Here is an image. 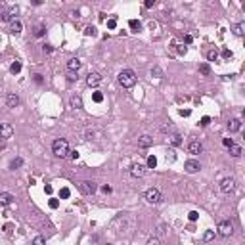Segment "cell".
Listing matches in <instances>:
<instances>
[{"mask_svg":"<svg viewBox=\"0 0 245 245\" xmlns=\"http://www.w3.org/2000/svg\"><path fill=\"white\" fill-rule=\"evenodd\" d=\"M170 146H182V136L174 132L170 136Z\"/></svg>","mask_w":245,"mask_h":245,"instance_id":"cell-21","label":"cell"},{"mask_svg":"<svg viewBox=\"0 0 245 245\" xmlns=\"http://www.w3.org/2000/svg\"><path fill=\"white\" fill-rule=\"evenodd\" d=\"M117 81H119V84L122 86V88H132V86L136 84V73L132 69H122L119 73V77H117Z\"/></svg>","mask_w":245,"mask_h":245,"instance_id":"cell-1","label":"cell"},{"mask_svg":"<svg viewBox=\"0 0 245 245\" xmlns=\"http://www.w3.org/2000/svg\"><path fill=\"white\" fill-rule=\"evenodd\" d=\"M69 102H71V107H75V109H81V107H82V98H81V96H77V94L71 96Z\"/></svg>","mask_w":245,"mask_h":245,"instance_id":"cell-20","label":"cell"},{"mask_svg":"<svg viewBox=\"0 0 245 245\" xmlns=\"http://www.w3.org/2000/svg\"><path fill=\"white\" fill-rule=\"evenodd\" d=\"M188 217H190V220H192V222H196V220H197V217H199V214H197V211H192V213L188 214Z\"/></svg>","mask_w":245,"mask_h":245,"instance_id":"cell-43","label":"cell"},{"mask_svg":"<svg viewBox=\"0 0 245 245\" xmlns=\"http://www.w3.org/2000/svg\"><path fill=\"white\" fill-rule=\"evenodd\" d=\"M213 237H214V230H209V232H205V236H203V240H205V241H211Z\"/></svg>","mask_w":245,"mask_h":245,"instance_id":"cell-38","label":"cell"},{"mask_svg":"<svg viewBox=\"0 0 245 245\" xmlns=\"http://www.w3.org/2000/svg\"><path fill=\"white\" fill-rule=\"evenodd\" d=\"M234 35L236 37H243L245 35V21H240V23L234 25Z\"/></svg>","mask_w":245,"mask_h":245,"instance_id":"cell-19","label":"cell"},{"mask_svg":"<svg viewBox=\"0 0 245 245\" xmlns=\"http://www.w3.org/2000/svg\"><path fill=\"white\" fill-rule=\"evenodd\" d=\"M21 31H23V23H21L19 19H13L12 23H10V33L12 35H19Z\"/></svg>","mask_w":245,"mask_h":245,"instance_id":"cell-16","label":"cell"},{"mask_svg":"<svg viewBox=\"0 0 245 245\" xmlns=\"http://www.w3.org/2000/svg\"><path fill=\"white\" fill-rule=\"evenodd\" d=\"M21 165H23V159L21 157H16V159H12V163H10V169L12 170H16V169H19Z\"/></svg>","mask_w":245,"mask_h":245,"instance_id":"cell-24","label":"cell"},{"mask_svg":"<svg viewBox=\"0 0 245 245\" xmlns=\"http://www.w3.org/2000/svg\"><path fill=\"white\" fill-rule=\"evenodd\" d=\"M19 71H21V61H13L12 65H10V73L12 75H17Z\"/></svg>","mask_w":245,"mask_h":245,"instance_id":"cell-25","label":"cell"},{"mask_svg":"<svg viewBox=\"0 0 245 245\" xmlns=\"http://www.w3.org/2000/svg\"><path fill=\"white\" fill-rule=\"evenodd\" d=\"M218 60V52L217 50H209L207 52V61H217Z\"/></svg>","mask_w":245,"mask_h":245,"instance_id":"cell-26","label":"cell"},{"mask_svg":"<svg viewBox=\"0 0 245 245\" xmlns=\"http://www.w3.org/2000/svg\"><path fill=\"white\" fill-rule=\"evenodd\" d=\"M33 245H46V240H44L42 236H37V237L33 240Z\"/></svg>","mask_w":245,"mask_h":245,"instance_id":"cell-34","label":"cell"},{"mask_svg":"<svg viewBox=\"0 0 245 245\" xmlns=\"http://www.w3.org/2000/svg\"><path fill=\"white\" fill-rule=\"evenodd\" d=\"M128 27H130L132 31H136V33H138L140 29H142V23H140L138 19H130V21H128Z\"/></svg>","mask_w":245,"mask_h":245,"instance_id":"cell-22","label":"cell"},{"mask_svg":"<svg viewBox=\"0 0 245 245\" xmlns=\"http://www.w3.org/2000/svg\"><path fill=\"white\" fill-rule=\"evenodd\" d=\"M77 79H79V77H77V73H71V71H69V75H67V81H69V82H75Z\"/></svg>","mask_w":245,"mask_h":245,"instance_id":"cell-42","label":"cell"},{"mask_svg":"<svg viewBox=\"0 0 245 245\" xmlns=\"http://www.w3.org/2000/svg\"><path fill=\"white\" fill-rule=\"evenodd\" d=\"M69 193H71V192H69V188H61V190H60V197H61V199H67V197H69Z\"/></svg>","mask_w":245,"mask_h":245,"instance_id":"cell-37","label":"cell"},{"mask_svg":"<svg viewBox=\"0 0 245 245\" xmlns=\"http://www.w3.org/2000/svg\"><path fill=\"white\" fill-rule=\"evenodd\" d=\"M52 151L56 157H60V159H63V157L69 155V142L65 138H56L54 144H52Z\"/></svg>","mask_w":245,"mask_h":245,"instance_id":"cell-2","label":"cell"},{"mask_svg":"<svg viewBox=\"0 0 245 245\" xmlns=\"http://www.w3.org/2000/svg\"><path fill=\"white\" fill-rule=\"evenodd\" d=\"M48 205H50V209H57V205H60V201H57L56 197H52V199L48 201Z\"/></svg>","mask_w":245,"mask_h":245,"instance_id":"cell-40","label":"cell"},{"mask_svg":"<svg viewBox=\"0 0 245 245\" xmlns=\"http://www.w3.org/2000/svg\"><path fill=\"white\" fill-rule=\"evenodd\" d=\"M42 52H44V54H50V52H52V46H50V44H44V46H42Z\"/></svg>","mask_w":245,"mask_h":245,"instance_id":"cell-46","label":"cell"},{"mask_svg":"<svg viewBox=\"0 0 245 245\" xmlns=\"http://www.w3.org/2000/svg\"><path fill=\"white\" fill-rule=\"evenodd\" d=\"M176 161V151L174 149H169L167 151V163H174Z\"/></svg>","mask_w":245,"mask_h":245,"instance_id":"cell-28","label":"cell"},{"mask_svg":"<svg viewBox=\"0 0 245 245\" xmlns=\"http://www.w3.org/2000/svg\"><path fill=\"white\" fill-rule=\"evenodd\" d=\"M107 245H109V243H107Z\"/></svg>","mask_w":245,"mask_h":245,"instance_id":"cell-57","label":"cell"},{"mask_svg":"<svg viewBox=\"0 0 245 245\" xmlns=\"http://www.w3.org/2000/svg\"><path fill=\"white\" fill-rule=\"evenodd\" d=\"M44 190H46V193H52V192H54V188H52V186H50V184L46 186V188H44Z\"/></svg>","mask_w":245,"mask_h":245,"instance_id":"cell-56","label":"cell"},{"mask_svg":"<svg viewBox=\"0 0 245 245\" xmlns=\"http://www.w3.org/2000/svg\"><path fill=\"white\" fill-rule=\"evenodd\" d=\"M192 40H193V37H192V35H186V37H184V42H186V44H190Z\"/></svg>","mask_w":245,"mask_h":245,"instance_id":"cell-51","label":"cell"},{"mask_svg":"<svg viewBox=\"0 0 245 245\" xmlns=\"http://www.w3.org/2000/svg\"><path fill=\"white\" fill-rule=\"evenodd\" d=\"M6 105L8 107H17L19 105V96L16 94V92H10V94L6 96Z\"/></svg>","mask_w":245,"mask_h":245,"instance_id":"cell-14","label":"cell"},{"mask_svg":"<svg viewBox=\"0 0 245 245\" xmlns=\"http://www.w3.org/2000/svg\"><path fill=\"white\" fill-rule=\"evenodd\" d=\"M165 232H167V226H165V224H159V226H157V232H155V237H161Z\"/></svg>","mask_w":245,"mask_h":245,"instance_id":"cell-32","label":"cell"},{"mask_svg":"<svg viewBox=\"0 0 245 245\" xmlns=\"http://www.w3.org/2000/svg\"><path fill=\"white\" fill-rule=\"evenodd\" d=\"M186 50H188L186 46H180V48H178V54H180V56H182V54H186Z\"/></svg>","mask_w":245,"mask_h":245,"instance_id":"cell-54","label":"cell"},{"mask_svg":"<svg viewBox=\"0 0 245 245\" xmlns=\"http://www.w3.org/2000/svg\"><path fill=\"white\" fill-rule=\"evenodd\" d=\"M69 157L71 159H79V151L75 149V151H69Z\"/></svg>","mask_w":245,"mask_h":245,"instance_id":"cell-48","label":"cell"},{"mask_svg":"<svg viewBox=\"0 0 245 245\" xmlns=\"http://www.w3.org/2000/svg\"><path fill=\"white\" fill-rule=\"evenodd\" d=\"M144 197H146L148 203H161V201H163V196H161V192L157 190V188H149V190H146Z\"/></svg>","mask_w":245,"mask_h":245,"instance_id":"cell-4","label":"cell"},{"mask_svg":"<svg viewBox=\"0 0 245 245\" xmlns=\"http://www.w3.org/2000/svg\"><path fill=\"white\" fill-rule=\"evenodd\" d=\"M81 65H82V61L79 60V57H71V60L67 61V69L71 71V73H77V71L81 69Z\"/></svg>","mask_w":245,"mask_h":245,"instance_id":"cell-13","label":"cell"},{"mask_svg":"<svg viewBox=\"0 0 245 245\" xmlns=\"http://www.w3.org/2000/svg\"><path fill=\"white\" fill-rule=\"evenodd\" d=\"M117 27V19L111 17V19H107V29H115Z\"/></svg>","mask_w":245,"mask_h":245,"instance_id":"cell-39","label":"cell"},{"mask_svg":"<svg viewBox=\"0 0 245 245\" xmlns=\"http://www.w3.org/2000/svg\"><path fill=\"white\" fill-rule=\"evenodd\" d=\"M92 138H94V132L88 130V132H86V140H92Z\"/></svg>","mask_w":245,"mask_h":245,"instance_id":"cell-55","label":"cell"},{"mask_svg":"<svg viewBox=\"0 0 245 245\" xmlns=\"http://www.w3.org/2000/svg\"><path fill=\"white\" fill-rule=\"evenodd\" d=\"M234 234V224L230 220H222L220 224H218V236L222 237H230Z\"/></svg>","mask_w":245,"mask_h":245,"instance_id":"cell-5","label":"cell"},{"mask_svg":"<svg viewBox=\"0 0 245 245\" xmlns=\"http://www.w3.org/2000/svg\"><path fill=\"white\" fill-rule=\"evenodd\" d=\"M151 146H153V138H151L149 134H142L140 138H138V148L148 149V148H151Z\"/></svg>","mask_w":245,"mask_h":245,"instance_id":"cell-9","label":"cell"},{"mask_svg":"<svg viewBox=\"0 0 245 245\" xmlns=\"http://www.w3.org/2000/svg\"><path fill=\"white\" fill-rule=\"evenodd\" d=\"M151 77H157V79H161V77H163V71H161L159 67H153V69H151Z\"/></svg>","mask_w":245,"mask_h":245,"instance_id":"cell-35","label":"cell"},{"mask_svg":"<svg viewBox=\"0 0 245 245\" xmlns=\"http://www.w3.org/2000/svg\"><path fill=\"white\" fill-rule=\"evenodd\" d=\"M209 122H211V117H203V119H201V122H199V125H201V126H207Z\"/></svg>","mask_w":245,"mask_h":245,"instance_id":"cell-45","label":"cell"},{"mask_svg":"<svg viewBox=\"0 0 245 245\" xmlns=\"http://www.w3.org/2000/svg\"><path fill=\"white\" fill-rule=\"evenodd\" d=\"M222 144H224L226 148H230V146H234V140L232 138H224V140H222Z\"/></svg>","mask_w":245,"mask_h":245,"instance_id":"cell-44","label":"cell"},{"mask_svg":"<svg viewBox=\"0 0 245 245\" xmlns=\"http://www.w3.org/2000/svg\"><path fill=\"white\" fill-rule=\"evenodd\" d=\"M199 73H201V75H209V73H211L209 63H201V65H199Z\"/></svg>","mask_w":245,"mask_h":245,"instance_id":"cell-29","label":"cell"},{"mask_svg":"<svg viewBox=\"0 0 245 245\" xmlns=\"http://www.w3.org/2000/svg\"><path fill=\"white\" fill-rule=\"evenodd\" d=\"M148 245H161V237H151L148 241Z\"/></svg>","mask_w":245,"mask_h":245,"instance_id":"cell-41","label":"cell"},{"mask_svg":"<svg viewBox=\"0 0 245 245\" xmlns=\"http://www.w3.org/2000/svg\"><path fill=\"white\" fill-rule=\"evenodd\" d=\"M84 35H88V37H96V35H98V29H96L94 25H90V27L84 29Z\"/></svg>","mask_w":245,"mask_h":245,"instance_id":"cell-27","label":"cell"},{"mask_svg":"<svg viewBox=\"0 0 245 245\" xmlns=\"http://www.w3.org/2000/svg\"><path fill=\"white\" fill-rule=\"evenodd\" d=\"M44 31H46V29H44V25H38L37 29H35V37H37V38H40L42 35H44Z\"/></svg>","mask_w":245,"mask_h":245,"instance_id":"cell-33","label":"cell"},{"mask_svg":"<svg viewBox=\"0 0 245 245\" xmlns=\"http://www.w3.org/2000/svg\"><path fill=\"white\" fill-rule=\"evenodd\" d=\"M33 77H35V82H37V84H42V75L37 73V75H33Z\"/></svg>","mask_w":245,"mask_h":245,"instance_id":"cell-47","label":"cell"},{"mask_svg":"<svg viewBox=\"0 0 245 245\" xmlns=\"http://www.w3.org/2000/svg\"><path fill=\"white\" fill-rule=\"evenodd\" d=\"M157 167V159H155V155H149L148 157V169H155Z\"/></svg>","mask_w":245,"mask_h":245,"instance_id":"cell-30","label":"cell"},{"mask_svg":"<svg viewBox=\"0 0 245 245\" xmlns=\"http://www.w3.org/2000/svg\"><path fill=\"white\" fill-rule=\"evenodd\" d=\"M180 115H182V117H188V115H190V109H180Z\"/></svg>","mask_w":245,"mask_h":245,"instance_id":"cell-52","label":"cell"},{"mask_svg":"<svg viewBox=\"0 0 245 245\" xmlns=\"http://www.w3.org/2000/svg\"><path fill=\"white\" fill-rule=\"evenodd\" d=\"M100 82H102V75H100V73H88V77H86V84H88L90 88L100 86Z\"/></svg>","mask_w":245,"mask_h":245,"instance_id":"cell-8","label":"cell"},{"mask_svg":"<svg viewBox=\"0 0 245 245\" xmlns=\"http://www.w3.org/2000/svg\"><path fill=\"white\" fill-rule=\"evenodd\" d=\"M12 201H13V196H12V193H8V192H2V193H0V205L8 207V205H12Z\"/></svg>","mask_w":245,"mask_h":245,"instance_id":"cell-17","label":"cell"},{"mask_svg":"<svg viewBox=\"0 0 245 245\" xmlns=\"http://www.w3.org/2000/svg\"><path fill=\"white\" fill-rule=\"evenodd\" d=\"M144 6H146V8H153V6H155V0H148Z\"/></svg>","mask_w":245,"mask_h":245,"instance_id":"cell-50","label":"cell"},{"mask_svg":"<svg viewBox=\"0 0 245 245\" xmlns=\"http://www.w3.org/2000/svg\"><path fill=\"white\" fill-rule=\"evenodd\" d=\"M17 13H19V8H17V6H13V8H10L8 12L2 13V21H10V23H12L13 19H17Z\"/></svg>","mask_w":245,"mask_h":245,"instance_id":"cell-12","label":"cell"},{"mask_svg":"<svg viewBox=\"0 0 245 245\" xmlns=\"http://www.w3.org/2000/svg\"><path fill=\"white\" fill-rule=\"evenodd\" d=\"M102 190H104L105 193H111V186H107V184H105V186H102Z\"/></svg>","mask_w":245,"mask_h":245,"instance_id":"cell-53","label":"cell"},{"mask_svg":"<svg viewBox=\"0 0 245 245\" xmlns=\"http://www.w3.org/2000/svg\"><path fill=\"white\" fill-rule=\"evenodd\" d=\"M79 190H81V193H84V196H92V193H96L98 190V184L92 182V180H82V182H79Z\"/></svg>","mask_w":245,"mask_h":245,"instance_id":"cell-3","label":"cell"},{"mask_svg":"<svg viewBox=\"0 0 245 245\" xmlns=\"http://www.w3.org/2000/svg\"><path fill=\"white\" fill-rule=\"evenodd\" d=\"M167 130H172V125L169 122V125H165V126H161V132H167Z\"/></svg>","mask_w":245,"mask_h":245,"instance_id":"cell-49","label":"cell"},{"mask_svg":"<svg viewBox=\"0 0 245 245\" xmlns=\"http://www.w3.org/2000/svg\"><path fill=\"white\" fill-rule=\"evenodd\" d=\"M130 174L134 178H142L144 174H146V167H144L142 163H134L132 167H130Z\"/></svg>","mask_w":245,"mask_h":245,"instance_id":"cell-11","label":"cell"},{"mask_svg":"<svg viewBox=\"0 0 245 245\" xmlns=\"http://www.w3.org/2000/svg\"><path fill=\"white\" fill-rule=\"evenodd\" d=\"M92 100H94L96 104H102L104 102V94L102 92H94V94H92Z\"/></svg>","mask_w":245,"mask_h":245,"instance_id":"cell-31","label":"cell"},{"mask_svg":"<svg viewBox=\"0 0 245 245\" xmlns=\"http://www.w3.org/2000/svg\"><path fill=\"white\" fill-rule=\"evenodd\" d=\"M222 57H224V60H232V57H234V54H232V50H222Z\"/></svg>","mask_w":245,"mask_h":245,"instance_id":"cell-36","label":"cell"},{"mask_svg":"<svg viewBox=\"0 0 245 245\" xmlns=\"http://www.w3.org/2000/svg\"><path fill=\"white\" fill-rule=\"evenodd\" d=\"M13 136V126L10 122H0V138L2 140H10Z\"/></svg>","mask_w":245,"mask_h":245,"instance_id":"cell-6","label":"cell"},{"mask_svg":"<svg viewBox=\"0 0 245 245\" xmlns=\"http://www.w3.org/2000/svg\"><path fill=\"white\" fill-rule=\"evenodd\" d=\"M220 190L224 192V193H232L234 190H236V180L232 178V176H228V178H224L220 182Z\"/></svg>","mask_w":245,"mask_h":245,"instance_id":"cell-7","label":"cell"},{"mask_svg":"<svg viewBox=\"0 0 245 245\" xmlns=\"http://www.w3.org/2000/svg\"><path fill=\"white\" fill-rule=\"evenodd\" d=\"M241 128V121L240 119H230V122H228V130L230 132H237Z\"/></svg>","mask_w":245,"mask_h":245,"instance_id":"cell-18","label":"cell"},{"mask_svg":"<svg viewBox=\"0 0 245 245\" xmlns=\"http://www.w3.org/2000/svg\"><path fill=\"white\" fill-rule=\"evenodd\" d=\"M184 169H186V172H190V174H193V172H197L201 167H199V163H197V161L190 159V161H186V163H184Z\"/></svg>","mask_w":245,"mask_h":245,"instance_id":"cell-15","label":"cell"},{"mask_svg":"<svg viewBox=\"0 0 245 245\" xmlns=\"http://www.w3.org/2000/svg\"><path fill=\"white\" fill-rule=\"evenodd\" d=\"M188 151H190L192 155H199L201 151H203V144H201L199 140H192L188 144Z\"/></svg>","mask_w":245,"mask_h":245,"instance_id":"cell-10","label":"cell"},{"mask_svg":"<svg viewBox=\"0 0 245 245\" xmlns=\"http://www.w3.org/2000/svg\"><path fill=\"white\" fill-rule=\"evenodd\" d=\"M230 155H232V157H240L241 155V146H236V144L230 146Z\"/></svg>","mask_w":245,"mask_h":245,"instance_id":"cell-23","label":"cell"}]
</instances>
